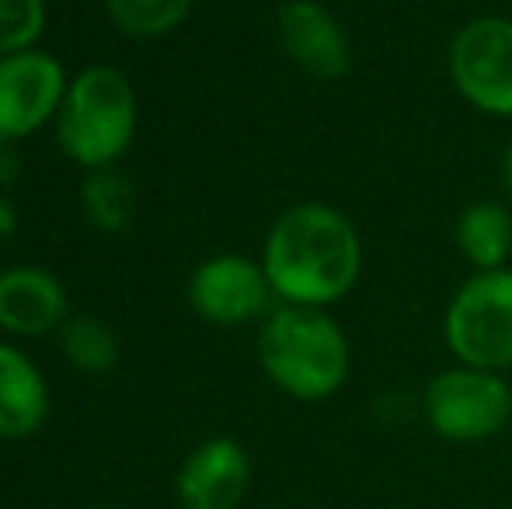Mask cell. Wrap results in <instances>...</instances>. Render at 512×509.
I'll list each match as a JSON object with an SVG mask.
<instances>
[{"instance_id":"1","label":"cell","mask_w":512,"mask_h":509,"mask_svg":"<svg viewBox=\"0 0 512 509\" xmlns=\"http://www.w3.org/2000/svg\"><path fill=\"white\" fill-rule=\"evenodd\" d=\"M262 269L283 304L324 311L359 283L363 241L342 210L328 203H297L272 220Z\"/></svg>"},{"instance_id":"2","label":"cell","mask_w":512,"mask_h":509,"mask_svg":"<svg viewBox=\"0 0 512 509\" xmlns=\"http://www.w3.org/2000/svg\"><path fill=\"white\" fill-rule=\"evenodd\" d=\"M258 363L283 394L297 401H324L349 381L352 349L328 311L283 304L262 321Z\"/></svg>"},{"instance_id":"3","label":"cell","mask_w":512,"mask_h":509,"mask_svg":"<svg viewBox=\"0 0 512 509\" xmlns=\"http://www.w3.org/2000/svg\"><path fill=\"white\" fill-rule=\"evenodd\" d=\"M56 140L88 171L112 168L136 136V88L119 67L95 63L70 77L56 112Z\"/></svg>"},{"instance_id":"4","label":"cell","mask_w":512,"mask_h":509,"mask_svg":"<svg viewBox=\"0 0 512 509\" xmlns=\"http://www.w3.org/2000/svg\"><path fill=\"white\" fill-rule=\"evenodd\" d=\"M443 339L464 367L509 374L512 370V269L474 272L450 297Z\"/></svg>"},{"instance_id":"5","label":"cell","mask_w":512,"mask_h":509,"mask_svg":"<svg viewBox=\"0 0 512 509\" xmlns=\"http://www.w3.org/2000/svg\"><path fill=\"white\" fill-rule=\"evenodd\" d=\"M422 412L439 440L485 443L509 426L512 387L502 374L457 363L429 381Z\"/></svg>"},{"instance_id":"6","label":"cell","mask_w":512,"mask_h":509,"mask_svg":"<svg viewBox=\"0 0 512 509\" xmlns=\"http://www.w3.org/2000/svg\"><path fill=\"white\" fill-rule=\"evenodd\" d=\"M450 81L485 116H512V21L474 18L450 42Z\"/></svg>"},{"instance_id":"7","label":"cell","mask_w":512,"mask_h":509,"mask_svg":"<svg viewBox=\"0 0 512 509\" xmlns=\"http://www.w3.org/2000/svg\"><path fill=\"white\" fill-rule=\"evenodd\" d=\"M67 84V70L53 53L21 49L0 56V140L21 143L56 119Z\"/></svg>"},{"instance_id":"8","label":"cell","mask_w":512,"mask_h":509,"mask_svg":"<svg viewBox=\"0 0 512 509\" xmlns=\"http://www.w3.org/2000/svg\"><path fill=\"white\" fill-rule=\"evenodd\" d=\"M272 297L276 293L262 262L248 255H213L189 279V307L220 328L262 318Z\"/></svg>"},{"instance_id":"9","label":"cell","mask_w":512,"mask_h":509,"mask_svg":"<svg viewBox=\"0 0 512 509\" xmlns=\"http://www.w3.org/2000/svg\"><path fill=\"white\" fill-rule=\"evenodd\" d=\"M276 35L290 63L314 81H338L349 74V35L342 21L317 0H286L276 14Z\"/></svg>"},{"instance_id":"10","label":"cell","mask_w":512,"mask_h":509,"mask_svg":"<svg viewBox=\"0 0 512 509\" xmlns=\"http://www.w3.org/2000/svg\"><path fill=\"white\" fill-rule=\"evenodd\" d=\"M251 485V457L230 436L203 440L175 475V499L182 509H237Z\"/></svg>"},{"instance_id":"11","label":"cell","mask_w":512,"mask_h":509,"mask_svg":"<svg viewBox=\"0 0 512 509\" xmlns=\"http://www.w3.org/2000/svg\"><path fill=\"white\" fill-rule=\"evenodd\" d=\"M67 290L42 265L0 269V328L18 339L60 332L67 321Z\"/></svg>"},{"instance_id":"12","label":"cell","mask_w":512,"mask_h":509,"mask_svg":"<svg viewBox=\"0 0 512 509\" xmlns=\"http://www.w3.org/2000/svg\"><path fill=\"white\" fill-rule=\"evenodd\" d=\"M49 419V384L11 342H0V440H28Z\"/></svg>"},{"instance_id":"13","label":"cell","mask_w":512,"mask_h":509,"mask_svg":"<svg viewBox=\"0 0 512 509\" xmlns=\"http://www.w3.org/2000/svg\"><path fill=\"white\" fill-rule=\"evenodd\" d=\"M457 248L474 272H492L506 269L512 255V210L502 203H471L457 217Z\"/></svg>"},{"instance_id":"14","label":"cell","mask_w":512,"mask_h":509,"mask_svg":"<svg viewBox=\"0 0 512 509\" xmlns=\"http://www.w3.org/2000/svg\"><path fill=\"white\" fill-rule=\"evenodd\" d=\"M60 353L81 374H108L119 363V335L95 314H74L60 328Z\"/></svg>"},{"instance_id":"15","label":"cell","mask_w":512,"mask_h":509,"mask_svg":"<svg viewBox=\"0 0 512 509\" xmlns=\"http://www.w3.org/2000/svg\"><path fill=\"white\" fill-rule=\"evenodd\" d=\"M81 206L84 217L95 231L102 234H119L133 224L136 213V192L129 185L126 175H119L115 168L88 171L81 185Z\"/></svg>"},{"instance_id":"16","label":"cell","mask_w":512,"mask_h":509,"mask_svg":"<svg viewBox=\"0 0 512 509\" xmlns=\"http://www.w3.org/2000/svg\"><path fill=\"white\" fill-rule=\"evenodd\" d=\"M196 0H105V11L122 35L161 39L185 25Z\"/></svg>"},{"instance_id":"17","label":"cell","mask_w":512,"mask_h":509,"mask_svg":"<svg viewBox=\"0 0 512 509\" xmlns=\"http://www.w3.org/2000/svg\"><path fill=\"white\" fill-rule=\"evenodd\" d=\"M46 28V0H0V56L35 49Z\"/></svg>"},{"instance_id":"18","label":"cell","mask_w":512,"mask_h":509,"mask_svg":"<svg viewBox=\"0 0 512 509\" xmlns=\"http://www.w3.org/2000/svg\"><path fill=\"white\" fill-rule=\"evenodd\" d=\"M21 171H25V161H21L18 143H4V140H0V192L11 189V185L21 178Z\"/></svg>"},{"instance_id":"19","label":"cell","mask_w":512,"mask_h":509,"mask_svg":"<svg viewBox=\"0 0 512 509\" xmlns=\"http://www.w3.org/2000/svg\"><path fill=\"white\" fill-rule=\"evenodd\" d=\"M14 231H18V210H14L11 199L0 192V241H7Z\"/></svg>"},{"instance_id":"20","label":"cell","mask_w":512,"mask_h":509,"mask_svg":"<svg viewBox=\"0 0 512 509\" xmlns=\"http://www.w3.org/2000/svg\"><path fill=\"white\" fill-rule=\"evenodd\" d=\"M502 189L509 192V203H512V143H509L506 157H502Z\"/></svg>"}]
</instances>
